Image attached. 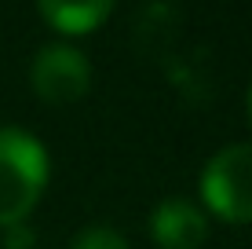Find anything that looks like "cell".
I'll use <instances>...</instances> for the list:
<instances>
[{
    "label": "cell",
    "instance_id": "1",
    "mask_svg": "<svg viewBox=\"0 0 252 249\" xmlns=\"http://www.w3.org/2000/svg\"><path fill=\"white\" fill-rule=\"evenodd\" d=\"M48 187V150L26 128H0V227L22 224Z\"/></svg>",
    "mask_w": 252,
    "mask_h": 249
},
{
    "label": "cell",
    "instance_id": "2",
    "mask_svg": "<svg viewBox=\"0 0 252 249\" xmlns=\"http://www.w3.org/2000/svg\"><path fill=\"white\" fill-rule=\"evenodd\" d=\"M201 202L227 224H252V143L216 150L201 169Z\"/></svg>",
    "mask_w": 252,
    "mask_h": 249
},
{
    "label": "cell",
    "instance_id": "3",
    "mask_svg": "<svg viewBox=\"0 0 252 249\" xmlns=\"http://www.w3.org/2000/svg\"><path fill=\"white\" fill-rule=\"evenodd\" d=\"M30 88L51 107H66L92 88V66L69 44H44L30 63Z\"/></svg>",
    "mask_w": 252,
    "mask_h": 249
},
{
    "label": "cell",
    "instance_id": "4",
    "mask_svg": "<svg viewBox=\"0 0 252 249\" xmlns=\"http://www.w3.org/2000/svg\"><path fill=\"white\" fill-rule=\"evenodd\" d=\"M150 238L158 249H201L208 238V220L201 205L187 198H164L150 213Z\"/></svg>",
    "mask_w": 252,
    "mask_h": 249
},
{
    "label": "cell",
    "instance_id": "5",
    "mask_svg": "<svg viewBox=\"0 0 252 249\" xmlns=\"http://www.w3.org/2000/svg\"><path fill=\"white\" fill-rule=\"evenodd\" d=\"M37 7L51 30L66 33V37H81L110 19L114 0H37Z\"/></svg>",
    "mask_w": 252,
    "mask_h": 249
},
{
    "label": "cell",
    "instance_id": "6",
    "mask_svg": "<svg viewBox=\"0 0 252 249\" xmlns=\"http://www.w3.org/2000/svg\"><path fill=\"white\" fill-rule=\"evenodd\" d=\"M69 249H128V238L110 224H92V227L77 231V238H73Z\"/></svg>",
    "mask_w": 252,
    "mask_h": 249
},
{
    "label": "cell",
    "instance_id": "7",
    "mask_svg": "<svg viewBox=\"0 0 252 249\" xmlns=\"http://www.w3.org/2000/svg\"><path fill=\"white\" fill-rule=\"evenodd\" d=\"M33 246V231H26L22 224L7 227V249H30Z\"/></svg>",
    "mask_w": 252,
    "mask_h": 249
},
{
    "label": "cell",
    "instance_id": "8",
    "mask_svg": "<svg viewBox=\"0 0 252 249\" xmlns=\"http://www.w3.org/2000/svg\"><path fill=\"white\" fill-rule=\"evenodd\" d=\"M249 121H252V84H249Z\"/></svg>",
    "mask_w": 252,
    "mask_h": 249
}]
</instances>
